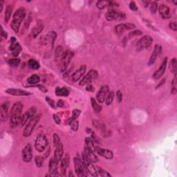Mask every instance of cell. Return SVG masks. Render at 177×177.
<instances>
[{
  "instance_id": "6da1fadb",
  "label": "cell",
  "mask_w": 177,
  "mask_h": 177,
  "mask_svg": "<svg viewBox=\"0 0 177 177\" xmlns=\"http://www.w3.org/2000/svg\"><path fill=\"white\" fill-rule=\"evenodd\" d=\"M23 104L20 102H17L13 105L10 111V124L12 128H15L20 124Z\"/></svg>"
},
{
  "instance_id": "7a4b0ae2",
  "label": "cell",
  "mask_w": 177,
  "mask_h": 177,
  "mask_svg": "<svg viewBox=\"0 0 177 177\" xmlns=\"http://www.w3.org/2000/svg\"><path fill=\"white\" fill-rule=\"evenodd\" d=\"M26 15H27V11H26V9L23 7L18 9L16 11V12L15 13L13 18V20L11 24V27L12 28L13 30L16 33L19 32V28H20L23 20L26 17Z\"/></svg>"
},
{
  "instance_id": "3957f363",
  "label": "cell",
  "mask_w": 177,
  "mask_h": 177,
  "mask_svg": "<svg viewBox=\"0 0 177 177\" xmlns=\"http://www.w3.org/2000/svg\"><path fill=\"white\" fill-rule=\"evenodd\" d=\"M41 114H37V115H35L33 118L29 120V122L26 124L25 127H24V131H23V135L24 137H29L32 134L33 131L35 129L36 124L39 122L40 120Z\"/></svg>"
},
{
  "instance_id": "277c9868",
  "label": "cell",
  "mask_w": 177,
  "mask_h": 177,
  "mask_svg": "<svg viewBox=\"0 0 177 177\" xmlns=\"http://www.w3.org/2000/svg\"><path fill=\"white\" fill-rule=\"evenodd\" d=\"M73 57V53L71 51L67 50L64 51L62 57L59 60V69L61 72H64L67 69L70 64L71 59Z\"/></svg>"
},
{
  "instance_id": "5b68a950",
  "label": "cell",
  "mask_w": 177,
  "mask_h": 177,
  "mask_svg": "<svg viewBox=\"0 0 177 177\" xmlns=\"http://www.w3.org/2000/svg\"><path fill=\"white\" fill-rule=\"evenodd\" d=\"M73 160H74L75 173H76V174L78 176H87L89 174L86 168H85L84 163H83V161H82V160L80 159L78 156L74 158Z\"/></svg>"
},
{
  "instance_id": "8992f818",
  "label": "cell",
  "mask_w": 177,
  "mask_h": 177,
  "mask_svg": "<svg viewBox=\"0 0 177 177\" xmlns=\"http://www.w3.org/2000/svg\"><path fill=\"white\" fill-rule=\"evenodd\" d=\"M49 145L47 138L44 134H39L35 139V148L39 152H42L46 150Z\"/></svg>"
},
{
  "instance_id": "52a82bcc",
  "label": "cell",
  "mask_w": 177,
  "mask_h": 177,
  "mask_svg": "<svg viewBox=\"0 0 177 177\" xmlns=\"http://www.w3.org/2000/svg\"><path fill=\"white\" fill-rule=\"evenodd\" d=\"M106 18L108 21H122L125 19L126 15L123 12H120V11H115V10H111V11H108L106 13Z\"/></svg>"
},
{
  "instance_id": "ba28073f",
  "label": "cell",
  "mask_w": 177,
  "mask_h": 177,
  "mask_svg": "<svg viewBox=\"0 0 177 177\" xmlns=\"http://www.w3.org/2000/svg\"><path fill=\"white\" fill-rule=\"evenodd\" d=\"M152 37L150 35H145L139 40L136 45V49L138 51H141L142 49H149L152 45Z\"/></svg>"
},
{
  "instance_id": "9c48e42d",
  "label": "cell",
  "mask_w": 177,
  "mask_h": 177,
  "mask_svg": "<svg viewBox=\"0 0 177 177\" xmlns=\"http://www.w3.org/2000/svg\"><path fill=\"white\" fill-rule=\"evenodd\" d=\"M98 77V73L96 70H91L83 78V79L80 81V86H84L91 84L93 80H96Z\"/></svg>"
},
{
  "instance_id": "30bf717a",
  "label": "cell",
  "mask_w": 177,
  "mask_h": 177,
  "mask_svg": "<svg viewBox=\"0 0 177 177\" xmlns=\"http://www.w3.org/2000/svg\"><path fill=\"white\" fill-rule=\"evenodd\" d=\"M82 161H83V163H84L85 168H86L88 174H90L93 176H98L97 171H96V168H95L94 166L93 165L92 163L90 162L89 160L86 158V156H85L84 154H83V155H82Z\"/></svg>"
},
{
  "instance_id": "8fae6325",
  "label": "cell",
  "mask_w": 177,
  "mask_h": 177,
  "mask_svg": "<svg viewBox=\"0 0 177 177\" xmlns=\"http://www.w3.org/2000/svg\"><path fill=\"white\" fill-rule=\"evenodd\" d=\"M36 111H37L36 108L35 106H33V107H31L29 109V111H27V112H25L23 115H22L19 126H20V127H24V124L27 122V121L29 120L31 118H33L35 115Z\"/></svg>"
},
{
  "instance_id": "7c38bea8",
  "label": "cell",
  "mask_w": 177,
  "mask_h": 177,
  "mask_svg": "<svg viewBox=\"0 0 177 177\" xmlns=\"http://www.w3.org/2000/svg\"><path fill=\"white\" fill-rule=\"evenodd\" d=\"M22 159L25 163H29L33 158V150L31 144H28L24 147L22 152Z\"/></svg>"
},
{
  "instance_id": "4fadbf2b",
  "label": "cell",
  "mask_w": 177,
  "mask_h": 177,
  "mask_svg": "<svg viewBox=\"0 0 177 177\" xmlns=\"http://www.w3.org/2000/svg\"><path fill=\"white\" fill-rule=\"evenodd\" d=\"M109 91V87L107 85H104L101 87L100 89L99 90L97 95H96V98H97L98 102L99 103H102L105 100L106 96L108 95Z\"/></svg>"
},
{
  "instance_id": "5bb4252c",
  "label": "cell",
  "mask_w": 177,
  "mask_h": 177,
  "mask_svg": "<svg viewBox=\"0 0 177 177\" xmlns=\"http://www.w3.org/2000/svg\"><path fill=\"white\" fill-rule=\"evenodd\" d=\"M5 92L6 93H9L10 95L15 96H31V93L29 92V91H25V90L19 89V88H11L9 89L6 90Z\"/></svg>"
},
{
  "instance_id": "9a60e30c",
  "label": "cell",
  "mask_w": 177,
  "mask_h": 177,
  "mask_svg": "<svg viewBox=\"0 0 177 177\" xmlns=\"http://www.w3.org/2000/svg\"><path fill=\"white\" fill-rule=\"evenodd\" d=\"M167 64H168V58H164L163 62H162L161 65L160 66L159 69H158L154 73V75H153L154 79L158 80L163 76V75L165 73V70H166Z\"/></svg>"
},
{
  "instance_id": "2e32d148",
  "label": "cell",
  "mask_w": 177,
  "mask_h": 177,
  "mask_svg": "<svg viewBox=\"0 0 177 177\" xmlns=\"http://www.w3.org/2000/svg\"><path fill=\"white\" fill-rule=\"evenodd\" d=\"M162 51V47L161 46H160L159 44H156L154 47V50L153 53L152 54V56L149 60L148 62V66H152L154 63L156 62V59L158 58V55L161 53Z\"/></svg>"
},
{
  "instance_id": "e0dca14e",
  "label": "cell",
  "mask_w": 177,
  "mask_h": 177,
  "mask_svg": "<svg viewBox=\"0 0 177 177\" xmlns=\"http://www.w3.org/2000/svg\"><path fill=\"white\" fill-rule=\"evenodd\" d=\"M87 70V67L85 65H82L77 71H75L73 74L71 75V80L73 82H77L78 80L83 77L85 74Z\"/></svg>"
},
{
  "instance_id": "ac0fdd59",
  "label": "cell",
  "mask_w": 177,
  "mask_h": 177,
  "mask_svg": "<svg viewBox=\"0 0 177 177\" xmlns=\"http://www.w3.org/2000/svg\"><path fill=\"white\" fill-rule=\"evenodd\" d=\"M70 163V157L69 154H67L63 158H62L61 160V163H60V171H61V173L62 174V175L65 176L66 174V172L67 170L68 169L69 165Z\"/></svg>"
},
{
  "instance_id": "d6986e66",
  "label": "cell",
  "mask_w": 177,
  "mask_h": 177,
  "mask_svg": "<svg viewBox=\"0 0 177 177\" xmlns=\"http://www.w3.org/2000/svg\"><path fill=\"white\" fill-rule=\"evenodd\" d=\"M96 151L100 156L104 157L106 159H112L113 157H114L113 152L109 150H106V149H102L101 147H96Z\"/></svg>"
},
{
  "instance_id": "ffe728a7",
  "label": "cell",
  "mask_w": 177,
  "mask_h": 177,
  "mask_svg": "<svg viewBox=\"0 0 177 177\" xmlns=\"http://www.w3.org/2000/svg\"><path fill=\"white\" fill-rule=\"evenodd\" d=\"M63 154H64L63 145H62L61 142H60L58 146H56L55 152H54L53 158H55V160H56L57 162L60 163V160H62V156H63Z\"/></svg>"
},
{
  "instance_id": "44dd1931",
  "label": "cell",
  "mask_w": 177,
  "mask_h": 177,
  "mask_svg": "<svg viewBox=\"0 0 177 177\" xmlns=\"http://www.w3.org/2000/svg\"><path fill=\"white\" fill-rule=\"evenodd\" d=\"M86 158L89 160L91 163H97L98 162V158L96 155L94 154V152H93L92 151L90 150L89 149L87 148V147H85L84 152H83Z\"/></svg>"
},
{
  "instance_id": "7402d4cb",
  "label": "cell",
  "mask_w": 177,
  "mask_h": 177,
  "mask_svg": "<svg viewBox=\"0 0 177 177\" xmlns=\"http://www.w3.org/2000/svg\"><path fill=\"white\" fill-rule=\"evenodd\" d=\"M9 117V103L4 102L1 105V120L5 122Z\"/></svg>"
},
{
  "instance_id": "603a6c76",
  "label": "cell",
  "mask_w": 177,
  "mask_h": 177,
  "mask_svg": "<svg viewBox=\"0 0 177 177\" xmlns=\"http://www.w3.org/2000/svg\"><path fill=\"white\" fill-rule=\"evenodd\" d=\"M58 162H57L54 158H52L50 160V161H49V173H51L52 175H53V176H55L57 172H58Z\"/></svg>"
},
{
  "instance_id": "cb8c5ba5",
  "label": "cell",
  "mask_w": 177,
  "mask_h": 177,
  "mask_svg": "<svg viewBox=\"0 0 177 177\" xmlns=\"http://www.w3.org/2000/svg\"><path fill=\"white\" fill-rule=\"evenodd\" d=\"M159 13L163 19H168L170 17V9L168 6L165 4H161L159 6Z\"/></svg>"
},
{
  "instance_id": "d4e9b609",
  "label": "cell",
  "mask_w": 177,
  "mask_h": 177,
  "mask_svg": "<svg viewBox=\"0 0 177 177\" xmlns=\"http://www.w3.org/2000/svg\"><path fill=\"white\" fill-rule=\"evenodd\" d=\"M43 28L44 26L42 23H37L35 27H33V29H32V31H31V35H32L33 37L34 38L37 37L42 32V31L43 30Z\"/></svg>"
},
{
  "instance_id": "484cf974",
  "label": "cell",
  "mask_w": 177,
  "mask_h": 177,
  "mask_svg": "<svg viewBox=\"0 0 177 177\" xmlns=\"http://www.w3.org/2000/svg\"><path fill=\"white\" fill-rule=\"evenodd\" d=\"M70 91L66 87H56L55 88V94L58 96H64L67 97L69 95Z\"/></svg>"
},
{
  "instance_id": "4316f807",
  "label": "cell",
  "mask_w": 177,
  "mask_h": 177,
  "mask_svg": "<svg viewBox=\"0 0 177 177\" xmlns=\"http://www.w3.org/2000/svg\"><path fill=\"white\" fill-rule=\"evenodd\" d=\"M85 144H86V147L87 148L89 149L90 150L92 151L93 152H94L96 151V147H95L94 142H93V140L89 137H86L85 138Z\"/></svg>"
},
{
  "instance_id": "83f0119b",
  "label": "cell",
  "mask_w": 177,
  "mask_h": 177,
  "mask_svg": "<svg viewBox=\"0 0 177 177\" xmlns=\"http://www.w3.org/2000/svg\"><path fill=\"white\" fill-rule=\"evenodd\" d=\"M111 2L110 1H98L96 4V6L98 9H104L106 7H111Z\"/></svg>"
},
{
  "instance_id": "f1b7e54d",
  "label": "cell",
  "mask_w": 177,
  "mask_h": 177,
  "mask_svg": "<svg viewBox=\"0 0 177 177\" xmlns=\"http://www.w3.org/2000/svg\"><path fill=\"white\" fill-rule=\"evenodd\" d=\"M40 77L36 74L32 75L27 79V83H29V85H33L37 84V83H40Z\"/></svg>"
},
{
  "instance_id": "f546056e",
  "label": "cell",
  "mask_w": 177,
  "mask_h": 177,
  "mask_svg": "<svg viewBox=\"0 0 177 177\" xmlns=\"http://www.w3.org/2000/svg\"><path fill=\"white\" fill-rule=\"evenodd\" d=\"M13 13V6L12 5H9L6 7V11H5V22L6 23H8L9 22L10 19H11V15Z\"/></svg>"
},
{
  "instance_id": "4dcf8cb0",
  "label": "cell",
  "mask_w": 177,
  "mask_h": 177,
  "mask_svg": "<svg viewBox=\"0 0 177 177\" xmlns=\"http://www.w3.org/2000/svg\"><path fill=\"white\" fill-rule=\"evenodd\" d=\"M19 44L18 43V42H17V40H16L15 37H11V45L9 46V49L10 51H14L15 49H17L18 47H19Z\"/></svg>"
},
{
  "instance_id": "1f68e13d",
  "label": "cell",
  "mask_w": 177,
  "mask_h": 177,
  "mask_svg": "<svg viewBox=\"0 0 177 177\" xmlns=\"http://www.w3.org/2000/svg\"><path fill=\"white\" fill-rule=\"evenodd\" d=\"M169 69H170V71H171L172 73H174V75L176 74V69H177L176 58H173L172 60H170V64H169Z\"/></svg>"
},
{
  "instance_id": "d6a6232c",
  "label": "cell",
  "mask_w": 177,
  "mask_h": 177,
  "mask_svg": "<svg viewBox=\"0 0 177 177\" xmlns=\"http://www.w3.org/2000/svg\"><path fill=\"white\" fill-rule=\"evenodd\" d=\"M91 106H92L93 109L94 110L95 112L96 113L100 112L101 110H102V106L98 104L97 102L95 100L94 98H91Z\"/></svg>"
},
{
  "instance_id": "836d02e7",
  "label": "cell",
  "mask_w": 177,
  "mask_h": 177,
  "mask_svg": "<svg viewBox=\"0 0 177 177\" xmlns=\"http://www.w3.org/2000/svg\"><path fill=\"white\" fill-rule=\"evenodd\" d=\"M114 96H115V94H114V91L109 92L105 99V104H106V105L107 106L110 105L111 103L113 102V101H114Z\"/></svg>"
},
{
  "instance_id": "e575fe53",
  "label": "cell",
  "mask_w": 177,
  "mask_h": 177,
  "mask_svg": "<svg viewBox=\"0 0 177 177\" xmlns=\"http://www.w3.org/2000/svg\"><path fill=\"white\" fill-rule=\"evenodd\" d=\"M29 66L31 69L33 70H37L40 69V65L36 60H30L29 61Z\"/></svg>"
},
{
  "instance_id": "d590c367",
  "label": "cell",
  "mask_w": 177,
  "mask_h": 177,
  "mask_svg": "<svg viewBox=\"0 0 177 177\" xmlns=\"http://www.w3.org/2000/svg\"><path fill=\"white\" fill-rule=\"evenodd\" d=\"M126 30H127V28L125 27V24H118L115 27V32L118 34L122 33H123Z\"/></svg>"
},
{
  "instance_id": "8d00e7d4",
  "label": "cell",
  "mask_w": 177,
  "mask_h": 177,
  "mask_svg": "<svg viewBox=\"0 0 177 177\" xmlns=\"http://www.w3.org/2000/svg\"><path fill=\"white\" fill-rule=\"evenodd\" d=\"M7 62L9 66L12 67H17L19 66V63H20V60L18 58H13L8 60Z\"/></svg>"
},
{
  "instance_id": "74e56055",
  "label": "cell",
  "mask_w": 177,
  "mask_h": 177,
  "mask_svg": "<svg viewBox=\"0 0 177 177\" xmlns=\"http://www.w3.org/2000/svg\"><path fill=\"white\" fill-rule=\"evenodd\" d=\"M44 158L41 156H37L35 157V162L37 168H42L44 163Z\"/></svg>"
},
{
  "instance_id": "f35d334b",
  "label": "cell",
  "mask_w": 177,
  "mask_h": 177,
  "mask_svg": "<svg viewBox=\"0 0 177 177\" xmlns=\"http://www.w3.org/2000/svg\"><path fill=\"white\" fill-rule=\"evenodd\" d=\"M80 114H81V111H80V109H74V110L73 111V114H72V117L69 120V122H71V121H72V120H77V118H78L79 117V116L80 115Z\"/></svg>"
},
{
  "instance_id": "ab89813d",
  "label": "cell",
  "mask_w": 177,
  "mask_h": 177,
  "mask_svg": "<svg viewBox=\"0 0 177 177\" xmlns=\"http://www.w3.org/2000/svg\"><path fill=\"white\" fill-rule=\"evenodd\" d=\"M71 126V128L72 130L73 131H77L78 129V127H79V122L77 120H72L69 123Z\"/></svg>"
},
{
  "instance_id": "60d3db41",
  "label": "cell",
  "mask_w": 177,
  "mask_h": 177,
  "mask_svg": "<svg viewBox=\"0 0 177 177\" xmlns=\"http://www.w3.org/2000/svg\"><path fill=\"white\" fill-rule=\"evenodd\" d=\"M157 9H158V4H157V2L156 1H153L152 2L150 6V11L152 12V14H155L156 13Z\"/></svg>"
},
{
  "instance_id": "b9f144b4",
  "label": "cell",
  "mask_w": 177,
  "mask_h": 177,
  "mask_svg": "<svg viewBox=\"0 0 177 177\" xmlns=\"http://www.w3.org/2000/svg\"><path fill=\"white\" fill-rule=\"evenodd\" d=\"M62 50H63V49H62V47H57L56 50H55V57H56V58L60 59V58H61L62 54L64 53V51Z\"/></svg>"
},
{
  "instance_id": "7bdbcfd3",
  "label": "cell",
  "mask_w": 177,
  "mask_h": 177,
  "mask_svg": "<svg viewBox=\"0 0 177 177\" xmlns=\"http://www.w3.org/2000/svg\"><path fill=\"white\" fill-rule=\"evenodd\" d=\"M98 173H99L100 176H102V177H105V176H111V174H109L107 172L105 171L103 169L100 168H98Z\"/></svg>"
},
{
  "instance_id": "ee69618b",
  "label": "cell",
  "mask_w": 177,
  "mask_h": 177,
  "mask_svg": "<svg viewBox=\"0 0 177 177\" xmlns=\"http://www.w3.org/2000/svg\"><path fill=\"white\" fill-rule=\"evenodd\" d=\"M60 143V138L59 137V136L58 134H53V144H54V146L56 147L58 146L59 144Z\"/></svg>"
},
{
  "instance_id": "f6af8a7d",
  "label": "cell",
  "mask_w": 177,
  "mask_h": 177,
  "mask_svg": "<svg viewBox=\"0 0 177 177\" xmlns=\"http://www.w3.org/2000/svg\"><path fill=\"white\" fill-rule=\"evenodd\" d=\"M46 100H47V102H48V104L50 105L51 107H52L53 109H55V108H56L55 102H54V101L51 99V98H50L49 97H46Z\"/></svg>"
},
{
  "instance_id": "bcb514c9",
  "label": "cell",
  "mask_w": 177,
  "mask_h": 177,
  "mask_svg": "<svg viewBox=\"0 0 177 177\" xmlns=\"http://www.w3.org/2000/svg\"><path fill=\"white\" fill-rule=\"evenodd\" d=\"M142 33L140 31H134L133 32H131L129 33V38H132V37L134 36H138V35H142Z\"/></svg>"
},
{
  "instance_id": "7dc6e473",
  "label": "cell",
  "mask_w": 177,
  "mask_h": 177,
  "mask_svg": "<svg viewBox=\"0 0 177 177\" xmlns=\"http://www.w3.org/2000/svg\"><path fill=\"white\" fill-rule=\"evenodd\" d=\"M129 9H130L133 11H137L138 7H137L135 1H131L130 4H129Z\"/></svg>"
},
{
  "instance_id": "c3c4849f",
  "label": "cell",
  "mask_w": 177,
  "mask_h": 177,
  "mask_svg": "<svg viewBox=\"0 0 177 177\" xmlns=\"http://www.w3.org/2000/svg\"><path fill=\"white\" fill-rule=\"evenodd\" d=\"M116 98H117V100L118 102H121L122 100V93L120 91H118L116 92Z\"/></svg>"
},
{
  "instance_id": "681fc988",
  "label": "cell",
  "mask_w": 177,
  "mask_h": 177,
  "mask_svg": "<svg viewBox=\"0 0 177 177\" xmlns=\"http://www.w3.org/2000/svg\"><path fill=\"white\" fill-rule=\"evenodd\" d=\"M21 51H22V47H21V46H19V47H18L17 49H15V50L14 51L12 52L13 55L14 57L18 56V55H19V53H20Z\"/></svg>"
},
{
  "instance_id": "f907efd6",
  "label": "cell",
  "mask_w": 177,
  "mask_h": 177,
  "mask_svg": "<svg viewBox=\"0 0 177 177\" xmlns=\"http://www.w3.org/2000/svg\"><path fill=\"white\" fill-rule=\"evenodd\" d=\"M169 27L171 29H172L173 31H177V24L176 22H170V24H169Z\"/></svg>"
},
{
  "instance_id": "816d5d0a",
  "label": "cell",
  "mask_w": 177,
  "mask_h": 177,
  "mask_svg": "<svg viewBox=\"0 0 177 177\" xmlns=\"http://www.w3.org/2000/svg\"><path fill=\"white\" fill-rule=\"evenodd\" d=\"M53 120H54V121H55V123L58 124H60V122H61L60 117H59L58 115H56V114H53Z\"/></svg>"
},
{
  "instance_id": "f5cc1de1",
  "label": "cell",
  "mask_w": 177,
  "mask_h": 177,
  "mask_svg": "<svg viewBox=\"0 0 177 177\" xmlns=\"http://www.w3.org/2000/svg\"><path fill=\"white\" fill-rule=\"evenodd\" d=\"M35 87H37V88H39V89L41 90L43 93H47V89L45 87H44L43 85H36Z\"/></svg>"
},
{
  "instance_id": "db71d44e",
  "label": "cell",
  "mask_w": 177,
  "mask_h": 177,
  "mask_svg": "<svg viewBox=\"0 0 177 177\" xmlns=\"http://www.w3.org/2000/svg\"><path fill=\"white\" fill-rule=\"evenodd\" d=\"M86 90L88 91H94L95 88L93 87V86L91 84H88L87 85V88Z\"/></svg>"
},
{
  "instance_id": "11a10c76",
  "label": "cell",
  "mask_w": 177,
  "mask_h": 177,
  "mask_svg": "<svg viewBox=\"0 0 177 177\" xmlns=\"http://www.w3.org/2000/svg\"><path fill=\"white\" fill-rule=\"evenodd\" d=\"M64 104H65L64 101L62 100H60L58 101L56 105H57V106H58V107H62V106H63V105H64Z\"/></svg>"
},
{
  "instance_id": "9f6ffc18",
  "label": "cell",
  "mask_w": 177,
  "mask_h": 177,
  "mask_svg": "<svg viewBox=\"0 0 177 177\" xmlns=\"http://www.w3.org/2000/svg\"><path fill=\"white\" fill-rule=\"evenodd\" d=\"M1 36L2 37H4V38L6 39L7 38V33H6V32H4V30H3V29L1 28Z\"/></svg>"
},
{
  "instance_id": "6f0895ef",
  "label": "cell",
  "mask_w": 177,
  "mask_h": 177,
  "mask_svg": "<svg viewBox=\"0 0 177 177\" xmlns=\"http://www.w3.org/2000/svg\"><path fill=\"white\" fill-rule=\"evenodd\" d=\"M176 87H173L172 88V91H171V93L172 94H176Z\"/></svg>"
},
{
  "instance_id": "680465c9",
  "label": "cell",
  "mask_w": 177,
  "mask_h": 177,
  "mask_svg": "<svg viewBox=\"0 0 177 177\" xmlns=\"http://www.w3.org/2000/svg\"><path fill=\"white\" fill-rule=\"evenodd\" d=\"M4 1H0V6H1V9H0V12H1L3 10V4H4Z\"/></svg>"
},
{
  "instance_id": "91938a15",
  "label": "cell",
  "mask_w": 177,
  "mask_h": 177,
  "mask_svg": "<svg viewBox=\"0 0 177 177\" xmlns=\"http://www.w3.org/2000/svg\"><path fill=\"white\" fill-rule=\"evenodd\" d=\"M150 3V1H143V4H145V7H147V6H148Z\"/></svg>"
},
{
  "instance_id": "94428289",
  "label": "cell",
  "mask_w": 177,
  "mask_h": 177,
  "mask_svg": "<svg viewBox=\"0 0 177 177\" xmlns=\"http://www.w3.org/2000/svg\"><path fill=\"white\" fill-rule=\"evenodd\" d=\"M165 79H164V80H162V82H161V83H160V84L159 85H158V87H157V88L160 87H161V86H162V85H164V83H165Z\"/></svg>"
},
{
  "instance_id": "6125c7cd",
  "label": "cell",
  "mask_w": 177,
  "mask_h": 177,
  "mask_svg": "<svg viewBox=\"0 0 177 177\" xmlns=\"http://www.w3.org/2000/svg\"><path fill=\"white\" fill-rule=\"evenodd\" d=\"M91 129H88V128H87V129H86V132H87V134H90V133H91Z\"/></svg>"
}]
</instances>
